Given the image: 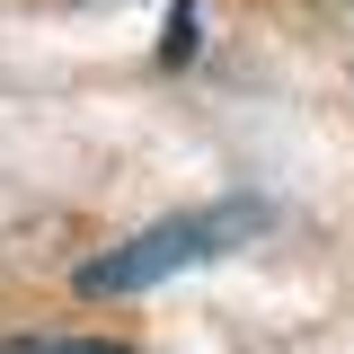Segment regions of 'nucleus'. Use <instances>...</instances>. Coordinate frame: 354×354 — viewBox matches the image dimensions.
<instances>
[{
  "label": "nucleus",
  "instance_id": "2",
  "mask_svg": "<svg viewBox=\"0 0 354 354\" xmlns=\"http://www.w3.org/2000/svg\"><path fill=\"white\" fill-rule=\"evenodd\" d=\"M0 354H133L115 337H0Z\"/></svg>",
  "mask_w": 354,
  "mask_h": 354
},
{
  "label": "nucleus",
  "instance_id": "1",
  "mask_svg": "<svg viewBox=\"0 0 354 354\" xmlns=\"http://www.w3.org/2000/svg\"><path fill=\"white\" fill-rule=\"evenodd\" d=\"M248 230H266V204H204V213H177V221H151V230H133L124 248H106V257L80 266V292H142V283H160V274H186V266L221 257V248H239Z\"/></svg>",
  "mask_w": 354,
  "mask_h": 354
},
{
  "label": "nucleus",
  "instance_id": "3",
  "mask_svg": "<svg viewBox=\"0 0 354 354\" xmlns=\"http://www.w3.org/2000/svg\"><path fill=\"white\" fill-rule=\"evenodd\" d=\"M195 53V0H177V18H169V62H186Z\"/></svg>",
  "mask_w": 354,
  "mask_h": 354
}]
</instances>
